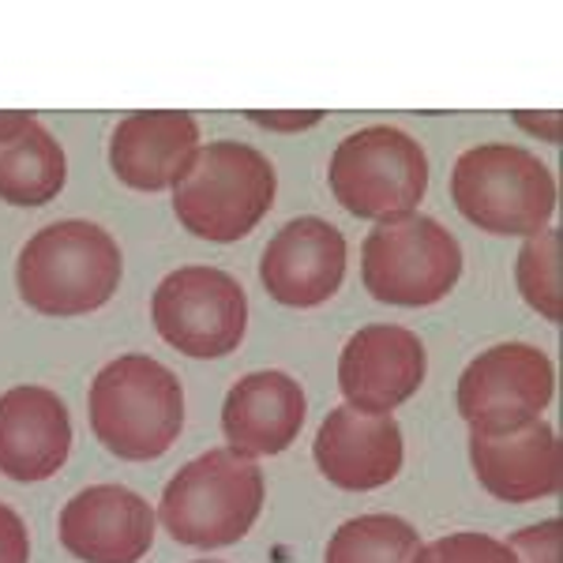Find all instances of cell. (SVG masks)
I'll use <instances>...</instances> for the list:
<instances>
[{
  "instance_id": "6da1fadb",
  "label": "cell",
  "mask_w": 563,
  "mask_h": 563,
  "mask_svg": "<svg viewBox=\"0 0 563 563\" xmlns=\"http://www.w3.org/2000/svg\"><path fill=\"white\" fill-rule=\"evenodd\" d=\"M87 417L109 455L124 462L162 459L185 429V387L147 353H121L90 384Z\"/></svg>"
},
{
  "instance_id": "7a4b0ae2",
  "label": "cell",
  "mask_w": 563,
  "mask_h": 563,
  "mask_svg": "<svg viewBox=\"0 0 563 563\" xmlns=\"http://www.w3.org/2000/svg\"><path fill=\"white\" fill-rule=\"evenodd\" d=\"M121 275V244L87 218L42 225L15 260L20 297L42 316L98 312L113 301Z\"/></svg>"
},
{
  "instance_id": "3957f363",
  "label": "cell",
  "mask_w": 563,
  "mask_h": 563,
  "mask_svg": "<svg viewBox=\"0 0 563 563\" xmlns=\"http://www.w3.org/2000/svg\"><path fill=\"white\" fill-rule=\"evenodd\" d=\"M278 174L252 143L218 140L196 151L188 174L174 185V214L199 241L230 244L249 238L275 207Z\"/></svg>"
},
{
  "instance_id": "277c9868",
  "label": "cell",
  "mask_w": 563,
  "mask_h": 563,
  "mask_svg": "<svg viewBox=\"0 0 563 563\" xmlns=\"http://www.w3.org/2000/svg\"><path fill=\"white\" fill-rule=\"evenodd\" d=\"M451 199L477 230L499 238H533L556 214V177L519 143H481L459 154Z\"/></svg>"
},
{
  "instance_id": "5b68a950",
  "label": "cell",
  "mask_w": 563,
  "mask_h": 563,
  "mask_svg": "<svg viewBox=\"0 0 563 563\" xmlns=\"http://www.w3.org/2000/svg\"><path fill=\"white\" fill-rule=\"evenodd\" d=\"M263 511V470L230 448L185 462L162 488L158 519L174 541L192 549H225L256 526Z\"/></svg>"
},
{
  "instance_id": "8992f818",
  "label": "cell",
  "mask_w": 563,
  "mask_h": 563,
  "mask_svg": "<svg viewBox=\"0 0 563 563\" xmlns=\"http://www.w3.org/2000/svg\"><path fill=\"white\" fill-rule=\"evenodd\" d=\"M331 192L353 218L395 222L417 211L429 192V158L410 132L368 124L346 135L331 154Z\"/></svg>"
},
{
  "instance_id": "52a82bcc",
  "label": "cell",
  "mask_w": 563,
  "mask_h": 563,
  "mask_svg": "<svg viewBox=\"0 0 563 563\" xmlns=\"http://www.w3.org/2000/svg\"><path fill=\"white\" fill-rule=\"evenodd\" d=\"M361 278L379 305H435L459 286L462 244L429 214L379 222L361 244Z\"/></svg>"
},
{
  "instance_id": "ba28073f",
  "label": "cell",
  "mask_w": 563,
  "mask_h": 563,
  "mask_svg": "<svg viewBox=\"0 0 563 563\" xmlns=\"http://www.w3.org/2000/svg\"><path fill=\"white\" fill-rule=\"evenodd\" d=\"M151 320L162 342L185 357H225L241 346L249 327V294L230 271L192 263L158 282Z\"/></svg>"
},
{
  "instance_id": "9c48e42d",
  "label": "cell",
  "mask_w": 563,
  "mask_h": 563,
  "mask_svg": "<svg viewBox=\"0 0 563 563\" xmlns=\"http://www.w3.org/2000/svg\"><path fill=\"white\" fill-rule=\"evenodd\" d=\"M556 395V368L549 353L530 342H499L466 365L455 402L470 432L499 435L538 421Z\"/></svg>"
},
{
  "instance_id": "30bf717a",
  "label": "cell",
  "mask_w": 563,
  "mask_h": 563,
  "mask_svg": "<svg viewBox=\"0 0 563 563\" xmlns=\"http://www.w3.org/2000/svg\"><path fill=\"white\" fill-rule=\"evenodd\" d=\"M429 372V353L410 327L372 323L342 346L339 390L361 413H395L413 398Z\"/></svg>"
},
{
  "instance_id": "8fae6325",
  "label": "cell",
  "mask_w": 563,
  "mask_h": 563,
  "mask_svg": "<svg viewBox=\"0 0 563 563\" xmlns=\"http://www.w3.org/2000/svg\"><path fill=\"white\" fill-rule=\"evenodd\" d=\"M346 278V238L327 218L305 214L267 241L260 282L278 305L316 308L331 301Z\"/></svg>"
},
{
  "instance_id": "7c38bea8",
  "label": "cell",
  "mask_w": 563,
  "mask_h": 563,
  "mask_svg": "<svg viewBox=\"0 0 563 563\" xmlns=\"http://www.w3.org/2000/svg\"><path fill=\"white\" fill-rule=\"evenodd\" d=\"M154 507L124 485H90L57 519L60 544L84 563H140L154 544Z\"/></svg>"
},
{
  "instance_id": "4fadbf2b",
  "label": "cell",
  "mask_w": 563,
  "mask_h": 563,
  "mask_svg": "<svg viewBox=\"0 0 563 563\" xmlns=\"http://www.w3.org/2000/svg\"><path fill=\"white\" fill-rule=\"evenodd\" d=\"M312 455L320 474L346 493H372L398 477L406 459L402 424L395 413H361L334 406L316 432Z\"/></svg>"
},
{
  "instance_id": "5bb4252c",
  "label": "cell",
  "mask_w": 563,
  "mask_h": 563,
  "mask_svg": "<svg viewBox=\"0 0 563 563\" xmlns=\"http://www.w3.org/2000/svg\"><path fill=\"white\" fill-rule=\"evenodd\" d=\"M71 455V417L57 390L20 384L0 395V474L12 481H45Z\"/></svg>"
},
{
  "instance_id": "9a60e30c",
  "label": "cell",
  "mask_w": 563,
  "mask_h": 563,
  "mask_svg": "<svg viewBox=\"0 0 563 563\" xmlns=\"http://www.w3.org/2000/svg\"><path fill=\"white\" fill-rule=\"evenodd\" d=\"M470 462L488 496L504 504H533L560 493V440L544 417L511 432H470Z\"/></svg>"
},
{
  "instance_id": "2e32d148",
  "label": "cell",
  "mask_w": 563,
  "mask_h": 563,
  "mask_svg": "<svg viewBox=\"0 0 563 563\" xmlns=\"http://www.w3.org/2000/svg\"><path fill=\"white\" fill-rule=\"evenodd\" d=\"M305 390L286 372H249L222 402V432L244 459L282 455L305 429Z\"/></svg>"
},
{
  "instance_id": "e0dca14e",
  "label": "cell",
  "mask_w": 563,
  "mask_h": 563,
  "mask_svg": "<svg viewBox=\"0 0 563 563\" xmlns=\"http://www.w3.org/2000/svg\"><path fill=\"white\" fill-rule=\"evenodd\" d=\"M196 151L199 124L192 113H132L113 129L109 166L135 192H162L188 174Z\"/></svg>"
},
{
  "instance_id": "ac0fdd59",
  "label": "cell",
  "mask_w": 563,
  "mask_h": 563,
  "mask_svg": "<svg viewBox=\"0 0 563 563\" xmlns=\"http://www.w3.org/2000/svg\"><path fill=\"white\" fill-rule=\"evenodd\" d=\"M68 158L34 113H0V199L12 207H42L60 196Z\"/></svg>"
},
{
  "instance_id": "d6986e66",
  "label": "cell",
  "mask_w": 563,
  "mask_h": 563,
  "mask_svg": "<svg viewBox=\"0 0 563 563\" xmlns=\"http://www.w3.org/2000/svg\"><path fill=\"white\" fill-rule=\"evenodd\" d=\"M421 549V533L398 515H361L331 533L323 563H417Z\"/></svg>"
},
{
  "instance_id": "ffe728a7",
  "label": "cell",
  "mask_w": 563,
  "mask_h": 563,
  "mask_svg": "<svg viewBox=\"0 0 563 563\" xmlns=\"http://www.w3.org/2000/svg\"><path fill=\"white\" fill-rule=\"evenodd\" d=\"M515 282L519 294L533 312H541L549 323H560L563 316V286H560V230H541L526 238L515 260Z\"/></svg>"
},
{
  "instance_id": "44dd1931",
  "label": "cell",
  "mask_w": 563,
  "mask_h": 563,
  "mask_svg": "<svg viewBox=\"0 0 563 563\" xmlns=\"http://www.w3.org/2000/svg\"><path fill=\"white\" fill-rule=\"evenodd\" d=\"M417 563H519L515 552L507 549V541H496L488 533H448V538H435L421 549Z\"/></svg>"
},
{
  "instance_id": "7402d4cb",
  "label": "cell",
  "mask_w": 563,
  "mask_h": 563,
  "mask_svg": "<svg viewBox=\"0 0 563 563\" xmlns=\"http://www.w3.org/2000/svg\"><path fill=\"white\" fill-rule=\"evenodd\" d=\"M560 544H563V522L549 519V522L526 526V530L511 533L507 549L515 552L519 563H560Z\"/></svg>"
},
{
  "instance_id": "603a6c76",
  "label": "cell",
  "mask_w": 563,
  "mask_h": 563,
  "mask_svg": "<svg viewBox=\"0 0 563 563\" xmlns=\"http://www.w3.org/2000/svg\"><path fill=\"white\" fill-rule=\"evenodd\" d=\"M0 563H31V533L8 504H0Z\"/></svg>"
},
{
  "instance_id": "cb8c5ba5",
  "label": "cell",
  "mask_w": 563,
  "mask_h": 563,
  "mask_svg": "<svg viewBox=\"0 0 563 563\" xmlns=\"http://www.w3.org/2000/svg\"><path fill=\"white\" fill-rule=\"evenodd\" d=\"M252 124L260 129H275V132H301L323 121V113H249Z\"/></svg>"
},
{
  "instance_id": "d4e9b609",
  "label": "cell",
  "mask_w": 563,
  "mask_h": 563,
  "mask_svg": "<svg viewBox=\"0 0 563 563\" xmlns=\"http://www.w3.org/2000/svg\"><path fill=\"white\" fill-rule=\"evenodd\" d=\"M515 121H519V124H522V129L538 132V135L544 132V140H549V143H556V140H560V129H544V124H541V121H530V117H522V113H519V117H515Z\"/></svg>"
},
{
  "instance_id": "484cf974",
  "label": "cell",
  "mask_w": 563,
  "mask_h": 563,
  "mask_svg": "<svg viewBox=\"0 0 563 563\" xmlns=\"http://www.w3.org/2000/svg\"><path fill=\"white\" fill-rule=\"evenodd\" d=\"M196 563H218V560H196Z\"/></svg>"
}]
</instances>
